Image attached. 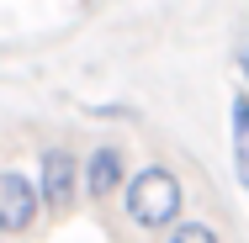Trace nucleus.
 Returning <instances> with one entry per match:
<instances>
[{"label": "nucleus", "instance_id": "1", "mask_svg": "<svg viewBox=\"0 0 249 243\" xmlns=\"http://www.w3.org/2000/svg\"><path fill=\"white\" fill-rule=\"evenodd\" d=\"M180 206H186V191H180V180L170 175V169H138L133 180H127V217L138 222V227H170L175 217H180Z\"/></svg>", "mask_w": 249, "mask_h": 243}, {"label": "nucleus", "instance_id": "6", "mask_svg": "<svg viewBox=\"0 0 249 243\" xmlns=\"http://www.w3.org/2000/svg\"><path fill=\"white\" fill-rule=\"evenodd\" d=\"M170 243H217V233H212L207 222H180V227L170 233Z\"/></svg>", "mask_w": 249, "mask_h": 243}, {"label": "nucleus", "instance_id": "7", "mask_svg": "<svg viewBox=\"0 0 249 243\" xmlns=\"http://www.w3.org/2000/svg\"><path fill=\"white\" fill-rule=\"evenodd\" d=\"M239 64H244V80H249V43L239 48Z\"/></svg>", "mask_w": 249, "mask_h": 243}, {"label": "nucleus", "instance_id": "4", "mask_svg": "<svg viewBox=\"0 0 249 243\" xmlns=\"http://www.w3.org/2000/svg\"><path fill=\"white\" fill-rule=\"evenodd\" d=\"M117 185H122V153L117 148H96L85 159V195L106 201V195H117Z\"/></svg>", "mask_w": 249, "mask_h": 243}, {"label": "nucleus", "instance_id": "2", "mask_svg": "<svg viewBox=\"0 0 249 243\" xmlns=\"http://www.w3.org/2000/svg\"><path fill=\"white\" fill-rule=\"evenodd\" d=\"M74 185H80V164H74V153L48 148V153H43V169H37L43 206H48V211H69V206H74Z\"/></svg>", "mask_w": 249, "mask_h": 243}, {"label": "nucleus", "instance_id": "5", "mask_svg": "<svg viewBox=\"0 0 249 243\" xmlns=\"http://www.w3.org/2000/svg\"><path fill=\"white\" fill-rule=\"evenodd\" d=\"M233 164L249 191V96H233Z\"/></svg>", "mask_w": 249, "mask_h": 243}, {"label": "nucleus", "instance_id": "3", "mask_svg": "<svg viewBox=\"0 0 249 243\" xmlns=\"http://www.w3.org/2000/svg\"><path fill=\"white\" fill-rule=\"evenodd\" d=\"M43 191H32V180H21L16 169H0V233H27L37 217Z\"/></svg>", "mask_w": 249, "mask_h": 243}]
</instances>
